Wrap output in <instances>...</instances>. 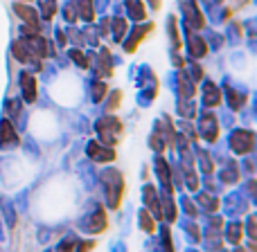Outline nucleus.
<instances>
[{
  "label": "nucleus",
  "instance_id": "nucleus-2",
  "mask_svg": "<svg viewBox=\"0 0 257 252\" xmlns=\"http://www.w3.org/2000/svg\"><path fill=\"white\" fill-rule=\"evenodd\" d=\"M79 227L84 232H88V234H97V232H102L104 227H106V218H104V212L97 207V205H93L90 207V212L86 214L84 218H81Z\"/></svg>",
  "mask_w": 257,
  "mask_h": 252
},
{
  "label": "nucleus",
  "instance_id": "nucleus-1",
  "mask_svg": "<svg viewBox=\"0 0 257 252\" xmlns=\"http://www.w3.org/2000/svg\"><path fill=\"white\" fill-rule=\"evenodd\" d=\"M102 180H104V189H106V203L108 207L115 209L117 205H120V198H122V189H124V185H122V176L117 171H104L102 173Z\"/></svg>",
  "mask_w": 257,
  "mask_h": 252
},
{
  "label": "nucleus",
  "instance_id": "nucleus-17",
  "mask_svg": "<svg viewBox=\"0 0 257 252\" xmlns=\"http://www.w3.org/2000/svg\"><path fill=\"white\" fill-rule=\"evenodd\" d=\"M115 252H124V245H117V248H115Z\"/></svg>",
  "mask_w": 257,
  "mask_h": 252
},
{
  "label": "nucleus",
  "instance_id": "nucleus-12",
  "mask_svg": "<svg viewBox=\"0 0 257 252\" xmlns=\"http://www.w3.org/2000/svg\"><path fill=\"white\" fill-rule=\"evenodd\" d=\"M140 227H142L145 232H151V230H154V221H151V214L147 212V209H142V212H140Z\"/></svg>",
  "mask_w": 257,
  "mask_h": 252
},
{
  "label": "nucleus",
  "instance_id": "nucleus-18",
  "mask_svg": "<svg viewBox=\"0 0 257 252\" xmlns=\"http://www.w3.org/2000/svg\"><path fill=\"white\" fill-rule=\"evenodd\" d=\"M235 252H244V250H241V248H239V250H235Z\"/></svg>",
  "mask_w": 257,
  "mask_h": 252
},
{
  "label": "nucleus",
  "instance_id": "nucleus-6",
  "mask_svg": "<svg viewBox=\"0 0 257 252\" xmlns=\"http://www.w3.org/2000/svg\"><path fill=\"white\" fill-rule=\"evenodd\" d=\"M145 203H147V207H151L154 216H160V207H158V200H156L154 187H145Z\"/></svg>",
  "mask_w": 257,
  "mask_h": 252
},
{
  "label": "nucleus",
  "instance_id": "nucleus-3",
  "mask_svg": "<svg viewBox=\"0 0 257 252\" xmlns=\"http://www.w3.org/2000/svg\"><path fill=\"white\" fill-rule=\"evenodd\" d=\"M16 144H18V137L12 131V126L7 122H0V146L3 149H14Z\"/></svg>",
  "mask_w": 257,
  "mask_h": 252
},
{
  "label": "nucleus",
  "instance_id": "nucleus-5",
  "mask_svg": "<svg viewBox=\"0 0 257 252\" xmlns=\"http://www.w3.org/2000/svg\"><path fill=\"white\" fill-rule=\"evenodd\" d=\"M88 153H90V158H93V160H99V162H106V160H113V158H115V153H113V151L102 149V144H95V142L88 146Z\"/></svg>",
  "mask_w": 257,
  "mask_h": 252
},
{
  "label": "nucleus",
  "instance_id": "nucleus-11",
  "mask_svg": "<svg viewBox=\"0 0 257 252\" xmlns=\"http://www.w3.org/2000/svg\"><path fill=\"white\" fill-rule=\"evenodd\" d=\"M163 212H165V216H167V221H174V218H176V209H174V203L169 196L163 198Z\"/></svg>",
  "mask_w": 257,
  "mask_h": 252
},
{
  "label": "nucleus",
  "instance_id": "nucleus-15",
  "mask_svg": "<svg viewBox=\"0 0 257 252\" xmlns=\"http://www.w3.org/2000/svg\"><path fill=\"white\" fill-rule=\"evenodd\" d=\"M95 245V241H79L77 239V245H75V252H90Z\"/></svg>",
  "mask_w": 257,
  "mask_h": 252
},
{
  "label": "nucleus",
  "instance_id": "nucleus-8",
  "mask_svg": "<svg viewBox=\"0 0 257 252\" xmlns=\"http://www.w3.org/2000/svg\"><path fill=\"white\" fill-rule=\"evenodd\" d=\"M21 86H23V90H25V97L32 102V99H34V79H32V75H23Z\"/></svg>",
  "mask_w": 257,
  "mask_h": 252
},
{
  "label": "nucleus",
  "instance_id": "nucleus-13",
  "mask_svg": "<svg viewBox=\"0 0 257 252\" xmlns=\"http://www.w3.org/2000/svg\"><path fill=\"white\" fill-rule=\"evenodd\" d=\"M199 205H201L203 209H210V212H214V209L219 207L217 200H212L210 196H205V194H201V196H199Z\"/></svg>",
  "mask_w": 257,
  "mask_h": 252
},
{
  "label": "nucleus",
  "instance_id": "nucleus-14",
  "mask_svg": "<svg viewBox=\"0 0 257 252\" xmlns=\"http://www.w3.org/2000/svg\"><path fill=\"white\" fill-rule=\"evenodd\" d=\"M160 236H163V248H165V252H174V248H172V239H169V227L167 225H163L160 227Z\"/></svg>",
  "mask_w": 257,
  "mask_h": 252
},
{
  "label": "nucleus",
  "instance_id": "nucleus-19",
  "mask_svg": "<svg viewBox=\"0 0 257 252\" xmlns=\"http://www.w3.org/2000/svg\"><path fill=\"white\" fill-rule=\"evenodd\" d=\"M190 252H194V250H190Z\"/></svg>",
  "mask_w": 257,
  "mask_h": 252
},
{
  "label": "nucleus",
  "instance_id": "nucleus-9",
  "mask_svg": "<svg viewBox=\"0 0 257 252\" xmlns=\"http://www.w3.org/2000/svg\"><path fill=\"white\" fill-rule=\"evenodd\" d=\"M3 214L7 216V225L9 227L16 225V212H14V207H12V203H9V200H3Z\"/></svg>",
  "mask_w": 257,
  "mask_h": 252
},
{
  "label": "nucleus",
  "instance_id": "nucleus-10",
  "mask_svg": "<svg viewBox=\"0 0 257 252\" xmlns=\"http://www.w3.org/2000/svg\"><path fill=\"white\" fill-rule=\"evenodd\" d=\"M75 245H77V236H66V239L59 243V248H57V252H75Z\"/></svg>",
  "mask_w": 257,
  "mask_h": 252
},
{
  "label": "nucleus",
  "instance_id": "nucleus-7",
  "mask_svg": "<svg viewBox=\"0 0 257 252\" xmlns=\"http://www.w3.org/2000/svg\"><path fill=\"white\" fill-rule=\"evenodd\" d=\"M226 234H228V241H232V243H239L241 241V223H230L228 225V230H226Z\"/></svg>",
  "mask_w": 257,
  "mask_h": 252
},
{
  "label": "nucleus",
  "instance_id": "nucleus-16",
  "mask_svg": "<svg viewBox=\"0 0 257 252\" xmlns=\"http://www.w3.org/2000/svg\"><path fill=\"white\" fill-rule=\"evenodd\" d=\"M248 239H257L255 236V218H250L248 221Z\"/></svg>",
  "mask_w": 257,
  "mask_h": 252
},
{
  "label": "nucleus",
  "instance_id": "nucleus-4",
  "mask_svg": "<svg viewBox=\"0 0 257 252\" xmlns=\"http://www.w3.org/2000/svg\"><path fill=\"white\" fill-rule=\"evenodd\" d=\"M232 146H235V151H239V153L250 151V146H253V133H246V131L235 133V137H232Z\"/></svg>",
  "mask_w": 257,
  "mask_h": 252
}]
</instances>
